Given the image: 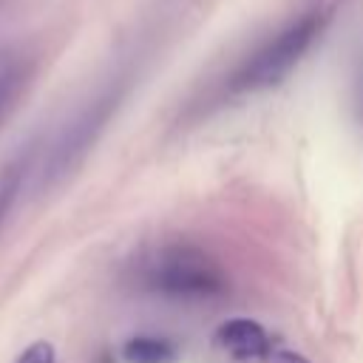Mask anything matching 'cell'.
Segmentation results:
<instances>
[{"label":"cell","mask_w":363,"mask_h":363,"mask_svg":"<svg viewBox=\"0 0 363 363\" xmlns=\"http://www.w3.org/2000/svg\"><path fill=\"white\" fill-rule=\"evenodd\" d=\"M329 14H332L329 3L312 0L309 6L298 9L284 23H278L269 34L255 40L252 48H247L216 85L218 102L258 94L286 79L298 68V62L309 54L315 40H320Z\"/></svg>","instance_id":"obj_1"},{"label":"cell","mask_w":363,"mask_h":363,"mask_svg":"<svg viewBox=\"0 0 363 363\" xmlns=\"http://www.w3.org/2000/svg\"><path fill=\"white\" fill-rule=\"evenodd\" d=\"M139 281L145 289L176 301H207L224 292V272L218 264L193 244L156 247L139 264Z\"/></svg>","instance_id":"obj_2"},{"label":"cell","mask_w":363,"mask_h":363,"mask_svg":"<svg viewBox=\"0 0 363 363\" xmlns=\"http://www.w3.org/2000/svg\"><path fill=\"white\" fill-rule=\"evenodd\" d=\"M122 96V88H119V79L108 88H102L94 99H88L71 122H65V128L60 130V136L54 139L51 150H48V159H45V179L54 182L60 176H65L82 156L85 150L96 142L99 130L105 128V122L111 119L116 102Z\"/></svg>","instance_id":"obj_3"},{"label":"cell","mask_w":363,"mask_h":363,"mask_svg":"<svg viewBox=\"0 0 363 363\" xmlns=\"http://www.w3.org/2000/svg\"><path fill=\"white\" fill-rule=\"evenodd\" d=\"M275 337H269V332L247 318H235L230 323H224L216 335V349L221 352V357L227 363H241L258 352H264Z\"/></svg>","instance_id":"obj_4"},{"label":"cell","mask_w":363,"mask_h":363,"mask_svg":"<svg viewBox=\"0 0 363 363\" xmlns=\"http://www.w3.org/2000/svg\"><path fill=\"white\" fill-rule=\"evenodd\" d=\"M23 82H26V65H23V60H17L11 54H3L0 57V122L9 113V108L14 105Z\"/></svg>","instance_id":"obj_5"},{"label":"cell","mask_w":363,"mask_h":363,"mask_svg":"<svg viewBox=\"0 0 363 363\" xmlns=\"http://www.w3.org/2000/svg\"><path fill=\"white\" fill-rule=\"evenodd\" d=\"M128 357L133 363H167L173 357V352L162 343V340H153V337H139L128 346Z\"/></svg>","instance_id":"obj_6"},{"label":"cell","mask_w":363,"mask_h":363,"mask_svg":"<svg viewBox=\"0 0 363 363\" xmlns=\"http://www.w3.org/2000/svg\"><path fill=\"white\" fill-rule=\"evenodd\" d=\"M20 179H23L20 167H6L0 173V224L9 216V210H11V204H14L17 193H20Z\"/></svg>","instance_id":"obj_7"},{"label":"cell","mask_w":363,"mask_h":363,"mask_svg":"<svg viewBox=\"0 0 363 363\" xmlns=\"http://www.w3.org/2000/svg\"><path fill=\"white\" fill-rule=\"evenodd\" d=\"M241 363H306L301 354H295L292 349H286V346H281L278 340H272L264 352H258V354H252V357H247V360H241Z\"/></svg>","instance_id":"obj_8"},{"label":"cell","mask_w":363,"mask_h":363,"mask_svg":"<svg viewBox=\"0 0 363 363\" xmlns=\"http://www.w3.org/2000/svg\"><path fill=\"white\" fill-rule=\"evenodd\" d=\"M17 363H57V354L48 340H34L20 352Z\"/></svg>","instance_id":"obj_9"},{"label":"cell","mask_w":363,"mask_h":363,"mask_svg":"<svg viewBox=\"0 0 363 363\" xmlns=\"http://www.w3.org/2000/svg\"><path fill=\"white\" fill-rule=\"evenodd\" d=\"M354 111H357V119L363 122V65H360V74L354 79Z\"/></svg>","instance_id":"obj_10"}]
</instances>
